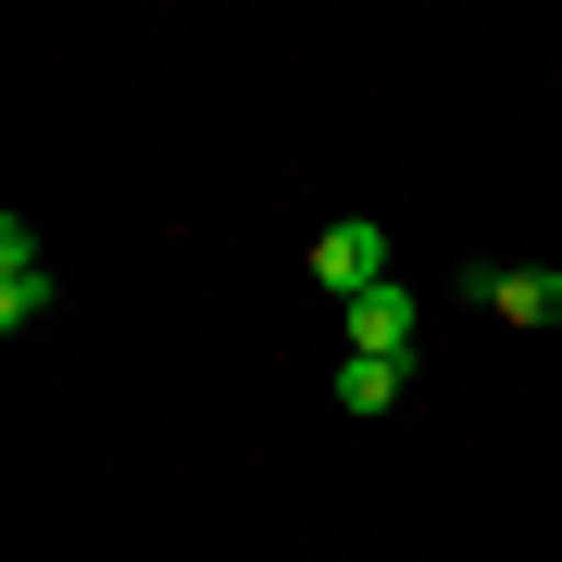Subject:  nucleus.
Segmentation results:
<instances>
[{
	"instance_id": "obj_1",
	"label": "nucleus",
	"mask_w": 562,
	"mask_h": 562,
	"mask_svg": "<svg viewBox=\"0 0 562 562\" xmlns=\"http://www.w3.org/2000/svg\"><path fill=\"white\" fill-rule=\"evenodd\" d=\"M313 288H325V301H362V288H387V225H362V213H338V225H325V238H313Z\"/></svg>"
},
{
	"instance_id": "obj_2",
	"label": "nucleus",
	"mask_w": 562,
	"mask_h": 562,
	"mask_svg": "<svg viewBox=\"0 0 562 562\" xmlns=\"http://www.w3.org/2000/svg\"><path fill=\"white\" fill-rule=\"evenodd\" d=\"M50 313V262H38V238H25V213H0V325H38Z\"/></svg>"
},
{
	"instance_id": "obj_3",
	"label": "nucleus",
	"mask_w": 562,
	"mask_h": 562,
	"mask_svg": "<svg viewBox=\"0 0 562 562\" xmlns=\"http://www.w3.org/2000/svg\"><path fill=\"white\" fill-rule=\"evenodd\" d=\"M338 325H350V350H375V362H401V350H413V288H401V276H387V288H362V301H350Z\"/></svg>"
},
{
	"instance_id": "obj_4",
	"label": "nucleus",
	"mask_w": 562,
	"mask_h": 562,
	"mask_svg": "<svg viewBox=\"0 0 562 562\" xmlns=\"http://www.w3.org/2000/svg\"><path fill=\"white\" fill-rule=\"evenodd\" d=\"M487 313H501V325H562V276H538V262L501 276V262H487Z\"/></svg>"
},
{
	"instance_id": "obj_5",
	"label": "nucleus",
	"mask_w": 562,
	"mask_h": 562,
	"mask_svg": "<svg viewBox=\"0 0 562 562\" xmlns=\"http://www.w3.org/2000/svg\"><path fill=\"white\" fill-rule=\"evenodd\" d=\"M338 401H350V413H387V401H401V362L350 350V362H338Z\"/></svg>"
}]
</instances>
